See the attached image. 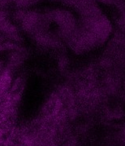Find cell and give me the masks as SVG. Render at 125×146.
I'll list each match as a JSON object with an SVG mask.
<instances>
[{"instance_id": "cell-1", "label": "cell", "mask_w": 125, "mask_h": 146, "mask_svg": "<svg viewBox=\"0 0 125 146\" xmlns=\"http://www.w3.org/2000/svg\"><path fill=\"white\" fill-rule=\"evenodd\" d=\"M100 2L105 3H123L125 0H98Z\"/></svg>"}, {"instance_id": "cell-2", "label": "cell", "mask_w": 125, "mask_h": 146, "mask_svg": "<svg viewBox=\"0 0 125 146\" xmlns=\"http://www.w3.org/2000/svg\"><path fill=\"white\" fill-rule=\"evenodd\" d=\"M120 24L124 26L125 29V7L124 9L121 11V16H120Z\"/></svg>"}]
</instances>
